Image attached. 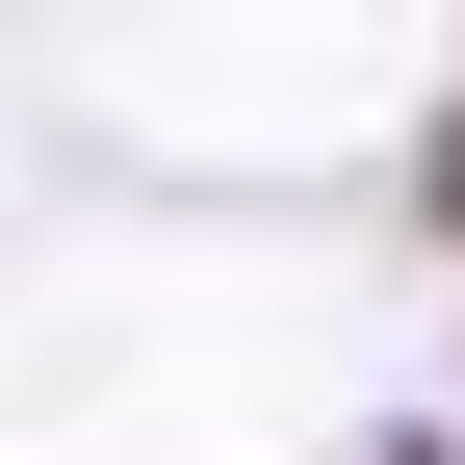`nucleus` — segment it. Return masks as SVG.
I'll return each instance as SVG.
<instances>
[{
    "mask_svg": "<svg viewBox=\"0 0 465 465\" xmlns=\"http://www.w3.org/2000/svg\"><path fill=\"white\" fill-rule=\"evenodd\" d=\"M440 207H465V130H440Z\"/></svg>",
    "mask_w": 465,
    "mask_h": 465,
    "instance_id": "obj_1",
    "label": "nucleus"
}]
</instances>
